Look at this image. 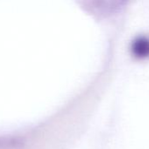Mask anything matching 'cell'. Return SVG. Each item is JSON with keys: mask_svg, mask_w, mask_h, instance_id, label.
Returning <instances> with one entry per match:
<instances>
[{"mask_svg": "<svg viewBox=\"0 0 149 149\" xmlns=\"http://www.w3.org/2000/svg\"><path fill=\"white\" fill-rule=\"evenodd\" d=\"M130 0H90L93 8L100 14L112 15L121 10Z\"/></svg>", "mask_w": 149, "mask_h": 149, "instance_id": "obj_1", "label": "cell"}, {"mask_svg": "<svg viewBox=\"0 0 149 149\" xmlns=\"http://www.w3.org/2000/svg\"><path fill=\"white\" fill-rule=\"evenodd\" d=\"M132 54L139 59L149 58V38L147 37L136 38L131 45Z\"/></svg>", "mask_w": 149, "mask_h": 149, "instance_id": "obj_2", "label": "cell"}]
</instances>
